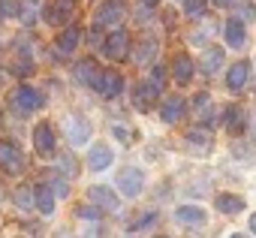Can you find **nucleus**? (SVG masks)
I'll list each match as a JSON object with an SVG mask.
<instances>
[{
	"mask_svg": "<svg viewBox=\"0 0 256 238\" xmlns=\"http://www.w3.org/2000/svg\"><path fill=\"white\" fill-rule=\"evenodd\" d=\"M10 102H12V108H18L22 114H28V112L42 108V106H46V96H42L36 88H30V84H18V88L10 94Z\"/></svg>",
	"mask_w": 256,
	"mask_h": 238,
	"instance_id": "1",
	"label": "nucleus"
},
{
	"mask_svg": "<svg viewBox=\"0 0 256 238\" xmlns=\"http://www.w3.org/2000/svg\"><path fill=\"white\" fill-rule=\"evenodd\" d=\"M0 169L10 172V175L24 172V154H22V151H18V145H16V142H10V139L0 142Z\"/></svg>",
	"mask_w": 256,
	"mask_h": 238,
	"instance_id": "2",
	"label": "nucleus"
},
{
	"mask_svg": "<svg viewBox=\"0 0 256 238\" xmlns=\"http://www.w3.org/2000/svg\"><path fill=\"white\" fill-rule=\"evenodd\" d=\"M124 16H126V10H124L120 0H106V4H100V6H96V12H94V24H96V28L120 24V22H124Z\"/></svg>",
	"mask_w": 256,
	"mask_h": 238,
	"instance_id": "3",
	"label": "nucleus"
},
{
	"mask_svg": "<svg viewBox=\"0 0 256 238\" xmlns=\"http://www.w3.org/2000/svg\"><path fill=\"white\" fill-rule=\"evenodd\" d=\"M102 52L112 60H126V58H130V34H126V30H112L106 46H102Z\"/></svg>",
	"mask_w": 256,
	"mask_h": 238,
	"instance_id": "4",
	"label": "nucleus"
},
{
	"mask_svg": "<svg viewBox=\"0 0 256 238\" xmlns=\"http://www.w3.org/2000/svg\"><path fill=\"white\" fill-rule=\"evenodd\" d=\"M94 88H96V90H100L106 100H112V96H118V94L124 90V78H120V72H112V70H100V76H96Z\"/></svg>",
	"mask_w": 256,
	"mask_h": 238,
	"instance_id": "5",
	"label": "nucleus"
},
{
	"mask_svg": "<svg viewBox=\"0 0 256 238\" xmlns=\"http://www.w3.org/2000/svg\"><path fill=\"white\" fill-rule=\"evenodd\" d=\"M118 187H120V193L124 196H139L142 193V187H145V175H142V169H124L120 175H118Z\"/></svg>",
	"mask_w": 256,
	"mask_h": 238,
	"instance_id": "6",
	"label": "nucleus"
},
{
	"mask_svg": "<svg viewBox=\"0 0 256 238\" xmlns=\"http://www.w3.org/2000/svg\"><path fill=\"white\" fill-rule=\"evenodd\" d=\"M34 148H36V154L40 157H54V130H52V124H36V130H34Z\"/></svg>",
	"mask_w": 256,
	"mask_h": 238,
	"instance_id": "7",
	"label": "nucleus"
},
{
	"mask_svg": "<svg viewBox=\"0 0 256 238\" xmlns=\"http://www.w3.org/2000/svg\"><path fill=\"white\" fill-rule=\"evenodd\" d=\"M88 199H90L94 205H100L102 211H118V208H120L118 193H114V190H108V187H102V184L88 187Z\"/></svg>",
	"mask_w": 256,
	"mask_h": 238,
	"instance_id": "8",
	"label": "nucleus"
},
{
	"mask_svg": "<svg viewBox=\"0 0 256 238\" xmlns=\"http://www.w3.org/2000/svg\"><path fill=\"white\" fill-rule=\"evenodd\" d=\"M223 127H226V133L241 136V133H244V127H247V112H244L241 106H229V108H226V114H223Z\"/></svg>",
	"mask_w": 256,
	"mask_h": 238,
	"instance_id": "9",
	"label": "nucleus"
},
{
	"mask_svg": "<svg viewBox=\"0 0 256 238\" xmlns=\"http://www.w3.org/2000/svg\"><path fill=\"white\" fill-rule=\"evenodd\" d=\"M247 78H250V64H247V60H238V64H232L229 72H226V88H229L232 94H238V90L247 84Z\"/></svg>",
	"mask_w": 256,
	"mask_h": 238,
	"instance_id": "10",
	"label": "nucleus"
},
{
	"mask_svg": "<svg viewBox=\"0 0 256 238\" xmlns=\"http://www.w3.org/2000/svg\"><path fill=\"white\" fill-rule=\"evenodd\" d=\"M175 220H178L181 226H190V229H199V226H205V223H208L205 211H202V208H196V205H181V208L175 211Z\"/></svg>",
	"mask_w": 256,
	"mask_h": 238,
	"instance_id": "11",
	"label": "nucleus"
},
{
	"mask_svg": "<svg viewBox=\"0 0 256 238\" xmlns=\"http://www.w3.org/2000/svg\"><path fill=\"white\" fill-rule=\"evenodd\" d=\"M70 16H72V0H54L52 6H46V22L52 28H60Z\"/></svg>",
	"mask_w": 256,
	"mask_h": 238,
	"instance_id": "12",
	"label": "nucleus"
},
{
	"mask_svg": "<svg viewBox=\"0 0 256 238\" xmlns=\"http://www.w3.org/2000/svg\"><path fill=\"white\" fill-rule=\"evenodd\" d=\"M66 139L72 145H84L90 139V124L84 121V118H70L66 121Z\"/></svg>",
	"mask_w": 256,
	"mask_h": 238,
	"instance_id": "13",
	"label": "nucleus"
},
{
	"mask_svg": "<svg viewBox=\"0 0 256 238\" xmlns=\"http://www.w3.org/2000/svg\"><path fill=\"white\" fill-rule=\"evenodd\" d=\"M184 112H187V106H184L181 96H169V100H163V106H160V118H163L166 124H178Z\"/></svg>",
	"mask_w": 256,
	"mask_h": 238,
	"instance_id": "14",
	"label": "nucleus"
},
{
	"mask_svg": "<svg viewBox=\"0 0 256 238\" xmlns=\"http://www.w3.org/2000/svg\"><path fill=\"white\" fill-rule=\"evenodd\" d=\"M78 40H82V28H78V24L64 28L60 36H58V52H60V58H64V54H72L76 46H78Z\"/></svg>",
	"mask_w": 256,
	"mask_h": 238,
	"instance_id": "15",
	"label": "nucleus"
},
{
	"mask_svg": "<svg viewBox=\"0 0 256 238\" xmlns=\"http://www.w3.org/2000/svg\"><path fill=\"white\" fill-rule=\"evenodd\" d=\"M223 36H226V46H229V48H241L244 40H247V34H244V22H241V18H229L226 28H223Z\"/></svg>",
	"mask_w": 256,
	"mask_h": 238,
	"instance_id": "16",
	"label": "nucleus"
},
{
	"mask_svg": "<svg viewBox=\"0 0 256 238\" xmlns=\"http://www.w3.org/2000/svg\"><path fill=\"white\" fill-rule=\"evenodd\" d=\"M172 78L178 84H187L193 78V58L190 54H175V60H172Z\"/></svg>",
	"mask_w": 256,
	"mask_h": 238,
	"instance_id": "17",
	"label": "nucleus"
},
{
	"mask_svg": "<svg viewBox=\"0 0 256 238\" xmlns=\"http://www.w3.org/2000/svg\"><path fill=\"white\" fill-rule=\"evenodd\" d=\"M187 145H190L196 154H208V151L214 148V139H211V133H208V130H202V127H193V130L187 133Z\"/></svg>",
	"mask_w": 256,
	"mask_h": 238,
	"instance_id": "18",
	"label": "nucleus"
},
{
	"mask_svg": "<svg viewBox=\"0 0 256 238\" xmlns=\"http://www.w3.org/2000/svg\"><path fill=\"white\" fill-rule=\"evenodd\" d=\"M112 160H114V154H112L106 145H94V148L88 151V166H90L94 172H102V169H108V166H112Z\"/></svg>",
	"mask_w": 256,
	"mask_h": 238,
	"instance_id": "19",
	"label": "nucleus"
},
{
	"mask_svg": "<svg viewBox=\"0 0 256 238\" xmlns=\"http://www.w3.org/2000/svg\"><path fill=\"white\" fill-rule=\"evenodd\" d=\"M220 64H223V48H217V46H211V48H205V54H202V72L205 76H214L217 70H220Z\"/></svg>",
	"mask_w": 256,
	"mask_h": 238,
	"instance_id": "20",
	"label": "nucleus"
},
{
	"mask_svg": "<svg viewBox=\"0 0 256 238\" xmlns=\"http://www.w3.org/2000/svg\"><path fill=\"white\" fill-rule=\"evenodd\" d=\"M72 76H76V82H78V84H94V82H96V76H100V70H96V64L88 58V60L76 64Z\"/></svg>",
	"mask_w": 256,
	"mask_h": 238,
	"instance_id": "21",
	"label": "nucleus"
},
{
	"mask_svg": "<svg viewBox=\"0 0 256 238\" xmlns=\"http://www.w3.org/2000/svg\"><path fill=\"white\" fill-rule=\"evenodd\" d=\"M12 202H16L22 211H30V208L36 205V193H34V187H30V184L16 187V190H12Z\"/></svg>",
	"mask_w": 256,
	"mask_h": 238,
	"instance_id": "22",
	"label": "nucleus"
},
{
	"mask_svg": "<svg viewBox=\"0 0 256 238\" xmlns=\"http://www.w3.org/2000/svg\"><path fill=\"white\" fill-rule=\"evenodd\" d=\"M214 205H217V211H223V214H241V211H244V199H241V196H232V193H220Z\"/></svg>",
	"mask_w": 256,
	"mask_h": 238,
	"instance_id": "23",
	"label": "nucleus"
},
{
	"mask_svg": "<svg viewBox=\"0 0 256 238\" xmlns=\"http://www.w3.org/2000/svg\"><path fill=\"white\" fill-rule=\"evenodd\" d=\"M34 193H36V208L42 214H52L54 211V190L48 184H40V187H34Z\"/></svg>",
	"mask_w": 256,
	"mask_h": 238,
	"instance_id": "24",
	"label": "nucleus"
},
{
	"mask_svg": "<svg viewBox=\"0 0 256 238\" xmlns=\"http://www.w3.org/2000/svg\"><path fill=\"white\" fill-rule=\"evenodd\" d=\"M157 96H160V94H157L151 84H142V88H136V94H133V102H136V108L148 112V108H151V102H154Z\"/></svg>",
	"mask_w": 256,
	"mask_h": 238,
	"instance_id": "25",
	"label": "nucleus"
},
{
	"mask_svg": "<svg viewBox=\"0 0 256 238\" xmlns=\"http://www.w3.org/2000/svg\"><path fill=\"white\" fill-rule=\"evenodd\" d=\"M154 54H157V40H154V36H148V40H142V42L136 46V60H139V64H148Z\"/></svg>",
	"mask_w": 256,
	"mask_h": 238,
	"instance_id": "26",
	"label": "nucleus"
},
{
	"mask_svg": "<svg viewBox=\"0 0 256 238\" xmlns=\"http://www.w3.org/2000/svg\"><path fill=\"white\" fill-rule=\"evenodd\" d=\"M157 223V211H145L139 220H133L130 226H126V232H145V229H151Z\"/></svg>",
	"mask_w": 256,
	"mask_h": 238,
	"instance_id": "27",
	"label": "nucleus"
},
{
	"mask_svg": "<svg viewBox=\"0 0 256 238\" xmlns=\"http://www.w3.org/2000/svg\"><path fill=\"white\" fill-rule=\"evenodd\" d=\"M193 114L199 118V121L211 114V96H208V94H196V100H193Z\"/></svg>",
	"mask_w": 256,
	"mask_h": 238,
	"instance_id": "28",
	"label": "nucleus"
},
{
	"mask_svg": "<svg viewBox=\"0 0 256 238\" xmlns=\"http://www.w3.org/2000/svg\"><path fill=\"white\" fill-rule=\"evenodd\" d=\"M148 84H151L157 94H163V84H166V70H163V66H154V72H151Z\"/></svg>",
	"mask_w": 256,
	"mask_h": 238,
	"instance_id": "29",
	"label": "nucleus"
},
{
	"mask_svg": "<svg viewBox=\"0 0 256 238\" xmlns=\"http://www.w3.org/2000/svg\"><path fill=\"white\" fill-rule=\"evenodd\" d=\"M205 4H208V0H184V12H187L190 18H196V16L205 12Z\"/></svg>",
	"mask_w": 256,
	"mask_h": 238,
	"instance_id": "30",
	"label": "nucleus"
},
{
	"mask_svg": "<svg viewBox=\"0 0 256 238\" xmlns=\"http://www.w3.org/2000/svg\"><path fill=\"white\" fill-rule=\"evenodd\" d=\"M100 211H102V208L90 202V205H82V208H78V217H82V220H100Z\"/></svg>",
	"mask_w": 256,
	"mask_h": 238,
	"instance_id": "31",
	"label": "nucleus"
},
{
	"mask_svg": "<svg viewBox=\"0 0 256 238\" xmlns=\"http://www.w3.org/2000/svg\"><path fill=\"white\" fill-rule=\"evenodd\" d=\"M48 187L54 190V196H70V184L60 178H48Z\"/></svg>",
	"mask_w": 256,
	"mask_h": 238,
	"instance_id": "32",
	"label": "nucleus"
},
{
	"mask_svg": "<svg viewBox=\"0 0 256 238\" xmlns=\"http://www.w3.org/2000/svg\"><path fill=\"white\" fill-rule=\"evenodd\" d=\"M18 16H22V22H24V24H30V22L36 18V10H34V4H24V10H18Z\"/></svg>",
	"mask_w": 256,
	"mask_h": 238,
	"instance_id": "33",
	"label": "nucleus"
},
{
	"mask_svg": "<svg viewBox=\"0 0 256 238\" xmlns=\"http://www.w3.org/2000/svg\"><path fill=\"white\" fill-rule=\"evenodd\" d=\"M241 16H244V18H256V10H253V6H247V4H244V6H241Z\"/></svg>",
	"mask_w": 256,
	"mask_h": 238,
	"instance_id": "34",
	"label": "nucleus"
},
{
	"mask_svg": "<svg viewBox=\"0 0 256 238\" xmlns=\"http://www.w3.org/2000/svg\"><path fill=\"white\" fill-rule=\"evenodd\" d=\"M217 6H232V0H214Z\"/></svg>",
	"mask_w": 256,
	"mask_h": 238,
	"instance_id": "35",
	"label": "nucleus"
},
{
	"mask_svg": "<svg viewBox=\"0 0 256 238\" xmlns=\"http://www.w3.org/2000/svg\"><path fill=\"white\" fill-rule=\"evenodd\" d=\"M250 232H256V214L250 217Z\"/></svg>",
	"mask_w": 256,
	"mask_h": 238,
	"instance_id": "36",
	"label": "nucleus"
},
{
	"mask_svg": "<svg viewBox=\"0 0 256 238\" xmlns=\"http://www.w3.org/2000/svg\"><path fill=\"white\" fill-rule=\"evenodd\" d=\"M157 4H160V0H145V6H148V10H151V6H157Z\"/></svg>",
	"mask_w": 256,
	"mask_h": 238,
	"instance_id": "37",
	"label": "nucleus"
},
{
	"mask_svg": "<svg viewBox=\"0 0 256 238\" xmlns=\"http://www.w3.org/2000/svg\"><path fill=\"white\" fill-rule=\"evenodd\" d=\"M0 202H4V190H0Z\"/></svg>",
	"mask_w": 256,
	"mask_h": 238,
	"instance_id": "38",
	"label": "nucleus"
},
{
	"mask_svg": "<svg viewBox=\"0 0 256 238\" xmlns=\"http://www.w3.org/2000/svg\"><path fill=\"white\" fill-rule=\"evenodd\" d=\"M0 121H4V112H0Z\"/></svg>",
	"mask_w": 256,
	"mask_h": 238,
	"instance_id": "39",
	"label": "nucleus"
},
{
	"mask_svg": "<svg viewBox=\"0 0 256 238\" xmlns=\"http://www.w3.org/2000/svg\"><path fill=\"white\" fill-rule=\"evenodd\" d=\"M253 133H256V130H253Z\"/></svg>",
	"mask_w": 256,
	"mask_h": 238,
	"instance_id": "40",
	"label": "nucleus"
}]
</instances>
